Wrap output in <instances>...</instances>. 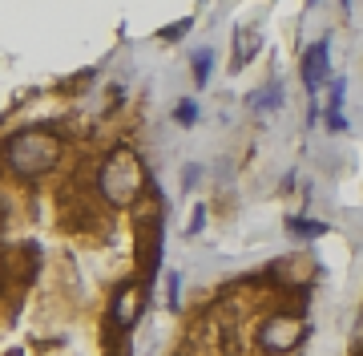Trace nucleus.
<instances>
[{"label":"nucleus","instance_id":"obj_1","mask_svg":"<svg viewBox=\"0 0 363 356\" xmlns=\"http://www.w3.org/2000/svg\"><path fill=\"white\" fill-rule=\"evenodd\" d=\"M97 190L109 207H133V198L145 190V166L133 146H113L97 171Z\"/></svg>","mask_w":363,"mask_h":356},{"label":"nucleus","instance_id":"obj_2","mask_svg":"<svg viewBox=\"0 0 363 356\" xmlns=\"http://www.w3.org/2000/svg\"><path fill=\"white\" fill-rule=\"evenodd\" d=\"M4 158H9V166L21 178H40V174H49L57 166V158H61V138L49 130H21L9 138Z\"/></svg>","mask_w":363,"mask_h":356},{"label":"nucleus","instance_id":"obj_3","mask_svg":"<svg viewBox=\"0 0 363 356\" xmlns=\"http://www.w3.org/2000/svg\"><path fill=\"white\" fill-rule=\"evenodd\" d=\"M303 336H307V320L286 316V312L262 320V328H259V344L267 348V352H291V348L303 344Z\"/></svg>","mask_w":363,"mask_h":356},{"label":"nucleus","instance_id":"obj_4","mask_svg":"<svg viewBox=\"0 0 363 356\" xmlns=\"http://www.w3.org/2000/svg\"><path fill=\"white\" fill-rule=\"evenodd\" d=\"M145 312V288L142 284H121V288L113 291V308H109V316H113V328L117 332H130L138 320H142Z\"/></svg>","mask_w":363,"mask_h":356},{"label":"nucleus","instance_id":"obj_5","mask_svg":"<svg viewBox=\"0 0 363 356\" xmlns=\"http://www.w3.org/2000/svg\"><path fill=\"white\" fill-rule=\"evenodd\" d=\"M331 77V61H327V41H315L307 57H303V81H307V90H323V81Z\"/></svg>","mask_w":363,"mask_h":356},{"label":"nucleus","instance_id":"obj_6","mask_svg":"<svg viewBox=\"0 0 363 356\" xmlns=\"http://www.w3.org/2000/svg\"><path fill=\"white\" fill-rule=\"evenodd\" d=\"M286 227H291V235H298V239H319L327 231V227L315 223V219H286Z\"/></svg>","mask_w":363,"mask_h":356},{"label":"nucleus","instance_id":"obj_7","mask_svg":"<svg viewBox=\"0 0 363 356\" xmlns=\"http://www.w3.org/2000/svg\"><path fill=\"white\" fill-rule=\"evenodd\" d=\"M259 49V37L255 33H238V41H234V65H242V57H250Z\"/></svg>","mask_w":363,"mask_h":356},{"label":"nucleus","instance_id":"obj_8","mask_svg":"<svg viewBox=\"0 0 363 356\" xmlns=\"http://www.w3.org/2000/svg\"><path fill=\"white\" fill-rule=\"evenodd\" d=\"M206 77H210V49H198L194 53V81L206 85Z\"/></svg>","mask_w":363,"mask_h":356},{"label":"nucleus","instance_id":"obj_9","mask_svg":"<svg viewBox=\"0 0 363 356\" xmlns=\"http://www.w3.org/2000/svg\"><path fill=\"white\" fill-rule=\"evenodd\" d=\"M279 97H283V90H279V85H267V90L255 93V109H271Z\"/></svg>","mask_w":363,"mask_h":356},{"label":"nucleus","instance_id":"obj_10","mask_svg":"<svg viewBox=\"0 0 363 356\" xmlns=\"http://www.w3.org/2000/svg\"><path fill=\"white\" fill-rule=\"evenodd\" d=\"M298 264H307V259H283V264H279V271H283V276H291V279H307V276H311V267H298Z\"/></svg>","mask_w":363,"mask_h":356},{"label":"nucleus","instance_id":"obj_11","mask_svg":"<svg viewBox=\"0 0 363 356\" xmlns=\"http://www.w3.org/2000/svg\"><path fill=\"white\" fill-rule=\"evenodd\" d=\"M174 118H178V122H186V126H190V122L198 118V106H194V102H182V106L174 109Z\"/></svg>","mask_w":363,"mask_h":356},{"label":"nucleus","instance_id":"obj_12","mask_svg":"<svg viewBox=\"0 0 363 356\" xmlns=\"http://www.w3.org/2000/svg\"><path fill=\"white\" fill-rule=\"evenodd\" d=\"M351 348H355V352H363V312L355 316V332H351Z\"/></svg>","mask_w":363,"mask_h":356},{"label":"nucleus","instance_id":"obj_13","mask_svg":"<svg viewBox=\"0 0 363 356\" xmlns=\"http://www.w3.org/2000/svg\"><path fill=\"white\" fill-rule=\"evenodd\" d=\"M202 215H206V211L198 207V211H194V223H190V235H198V231H202Z\"/></svg>","mask_w":363,"mask_h":356}]
</instances>
